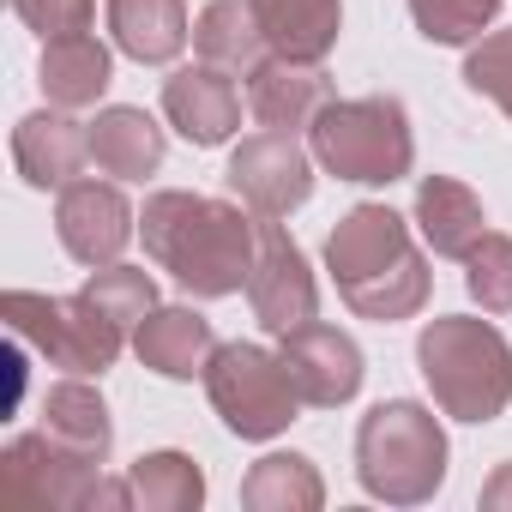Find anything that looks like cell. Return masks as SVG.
<instances>
[{
    "label": "cell",
    "mask_w": 512,
    "mask_h": 512,
    "mask_svg": "<svg viewBox=\"0 0 512 512\" xmlns=\"http://www.w3.org/2000/svg\"><path fill=\"white\" fill-rule=\"evenodd\" d=\"M139 235H145V253L193 296L217 302V296H235L260 260V217L247 205H223V199H205V193H151L145 211H139Z\"/></svg>",
    "instance_id": "6da1fadb"
},
{
    "label": "cell",
    "mask_w": 512,
    "mask_h": 512,
    "mask_svg": "<svg viewBox=\"0 0 512 512\" xmlns=\"http://www.w3.org/2000/svg\"><path fill=\"white\" fill-rule=\"evenodd\" d=\"M416 362H422L434 404L458 422H494L512 398V350L488 320L446 314V320L422 326Z\"/></svg>",
    "instance_id": "7a4b0ae2"
},
{
    "label": "cell",
    "mask_w": 512,
    "mask_h": 512,
    "mask_svg": "<svg viewBox=\"0 0 512 512\" xmlns=\"http://www.w3.org/2000/svg\"><path fill=\"white\" fill-rule=\"evenodd\" d=\"M356 476L386 506H422L446 482V428L434 410L410 398L374 404L356 428Z\"/></svg>",
    "instance_id": "3957f363"
},
{
    "label": "cell",
    "mask_w": 512,
    "mask_h": 512,
    "mask_svg": "<svg viewBox=\"0 0 512 512\" xmlns=\"http://www.w3.org/2000/svg\"><path fill=\"white\" fill-rule=\"evenodd\" d=\"M314 139V163L338 181H362V187H392L410 175L416 163V139H410V115L398 97H350V103H326L308 127Z\"/></svg>",
    "instance_id": "277c9868"
},
{
    "label": "cell",
    "mask_w": 512,
    "mask_h": 512,
    "mask_svg": "<svg viewBox=\"0 0 512 512\" xmlns=\"http://www.w3.org/2000/svg\"><path fill=\"white\" fill-rule=\"evenodd\" d=\"M0 320L19 344H31L49 368H73V374H103L115 368L127 332L79 290V296H31V290H7L0 296Z\"/></svg>",
    "instance_id": "5b68a950"
},
{
    "label": "cell",
    "mask_w": 512,
    "mask_h": 512,
    "mask_svg": "<svg viewBox=\"0 0 512 512\" xmlns=\"http://www.w3.org/2000/svg\"><path fill=\"white\" fill-rule=\"evenodd\" d=\"M205 392H211V410L223 416V428L241 440H272L302 410V392H296L284 356H272L266 344H217L205 362Z\"/></svg>",
    "instance_id": "8992f818"
},
{
    "label": "cell",
    "mask_w": 512,
    "mask_h": 512,
    "mask_svg": "<svg viewBox=\"0 0 512 512\" xmlns=\"http://www.w3.org/2000/svg\"><path fill=\"white\" fill-rule=\"evenodd\" d=\"M97 482V464L73 458L49 434H19L0 452V512H85Z\"/></svg>",
    "instance_id": "52a82bcc"
},
{
    "label": "cell",
    "mask_w": 512,
    "mask_h": 512,
    "mask_svg": "<svg viewBox=\"0 0 512 512\" xmlns=\"http://www.w3.org/2000/svg\"><path fill=\"white\" fill-rule=\"evenodd\" d=\"M229 193L253 211V217H290L308 193H314V157L296 145V133H253L235 145L229 157Z\"/></svg>",
    "instance_id": "ba28073f"
},
{
    "label": "cell",
    "mask_w": 512,
    "mask_h": 512,
    "mask_svg": "<svg viewBox=\"0 0 512 512\" xmlns=\"http://www.w3.org/2000/svg\"><path fill=\"white\" fill-rule=\"evenodd\" d=\"M247 302H253V320L266 332H296L314 320L320 308V290H314V272L302 260V247L284 235L278 217H260V260L247 272Z\"/></svg>",
    "instance_id": "9c48e42d"
},
{
    "label": "cell",
    "mask_w": 512,
    "mask_h": 512,
    "mask_svg": "<svg viewBox=\"0 0 512 512\" xmlns=\"http://www.w3.org/2000/svg\"><path fill=\"white\" fill-rule=\"evenodd\" d=\"M410 223L392 205H356L338 217V229L326 235V272L338 278V290H356L380 272H392L398 260H410Z\"/></svg>",
    "instance_id": "30bf717a"
},
{
    "label": "cell",
    "mask_w": 512,
    "mask_h": 512,
    "mask_svg": "<svg viewBox=\"0 0 512 512\" xmlns=\"http://www.w3.org/2000/svg\"><path fill=\"white\" fill-rule=\"evenodd\" d=\"M55 229H61V247L73 253V260L97 272V266H115L121 247L133 241V211H127L121 187H109V181H73V187H61Z\"/></svg>",
    "instance_id": "8fae6325"
},
{
    "label": "cell",
    "mask_w": 512,
    "mask_h": 512,
    "mask_svg": "<svg viewBox=\"0 0 512 512\" xmlns=\"http://www.w3.org/2000/svg\"><path fill=\"white\" fill-rule=\"evenodd\" d=\"M278 356H284V368H290L302 404L332 410V404H350V398L362 392V350H356V338H344L338 326L308 320V326L284 332V350H278Z\"/></svg>",
    "instance_id": "7c38bea8"
},
{
    "label": "cell",
    "mask_w": 512,
    "mask_h": 512,
    "mask_svg": "<svg viewBox=\"0 0 512 512\" xmlns=\"http://www.w3.org/2000/svg\"><path fill=\"white\" fill-rule=\"evenodd\" d=\"M13 163L31 187H73L91 163V121H73V109H37L13 127Z\"/></svg>",
    "instance_id": "4fadbf2b"
},
{
    "label": "cell",
    "mask_w": 512,
    "mask_h": 512,
    "mask_svg": "<svg viewBox=\"0 0 512 512\" xmlns=\"http://www.w3.org/2000/svg\"><path fill=\"white\" fill-rule=\"evenodd\" d=\"M163 115L169 127L187 139V145H223L235 127H241V91H235V73L199 61V67H181L169 85H163Z\"/></svg>",
    "instance_id": "5bb4252c"
},
{
    "label": "cell",
    "mask_w": 512,
    "mask_h": 512,
    "mask_svg": "<svg viewBox=\"0 0 512 512\" xmlns=\"http://www.w3.org/2000/svg\"><path fill=\"white\" fill-rule=\"evenodd\" d=\"M332 103V79L320 73V61H284V55H266L260 67L247 73V109L260 127L272 133H296V127H314V115Z\"/></svg>",
    "instance_id": "9a60e30c"
},
{
    "label": "cell",
    "mask_w": 512,
    "mask_h": 512,
    "mask_svg": "<svg viewBox=\"0 0 512 512\" xmlns=\"http://www.w3.org/2000/svg\"><path fill=\"white\" fill-rule=\"evenodd\" d=\"M133 350H139V362H145L151 374H163V380H193V374H205L217 338H211V320H199L193 308H151L145 326L133 332Z\"/></svg>",
    "instance_id": "2e32d148"
},
{
    "label": "cell",
    "mask_w": 512,
    "mask_h": 512,
    "mask_svg": "<svg viewBox=\"0 0 512 512\" xmlns=\"http://www.w3.org/2000/svg\"><path fill=\"white\" fill-rule=\"evenodd\" d=\"M416 223H422V241L440 253V260H464V253L488 235L482 199L452 175H428L416 187Z\"/></svg>",
    "instance_id": "e0dca14e"
},
{
    "label": "cell",
    "mask_w": 512,
    "mask_h": 512,
    "mask_svg": "<svg viewBox=\"0 0 512 512\" xmlns=\"http://www.w3.org/2000/svg\"><path fill=\"white\" fill-rule=\"evenodd\" d=\"M109 31H115V49L133 55L139 67L175 61L193 37L181 0H109Z\"/></svg>",
    "instance_id": "ac0fdd59"
},
{
    "label": "cell",
    "mask_w": 512,
    "mask_h": 512,
    "mask_svg": "<svg viewBox=\"0 0 512 512\" xmlns=\"http://www.w3.org/2000/svg\"><path fill=\"white\" fill-rule=\"evenodd\" d=\"M272 55L284 61H326L344 31V0H253Z\"/></svg>",
    "instance_id": "d6986e66"
},
{
    "label": "cell",
    "mask_w": 512,
    "mask_h": 512,
    "mask_svg": "<svg viewBox=\"0 0 512 512\" xmlns=\"http://www.w3.org/2000/svg\"><path fill=\"white\" fill-rule=\"evenodd\" d=\"M91 163L115 181H145L157 163H163V127L145 115V109H103L91 121Z\"/></svg>",
    "instance_id": "ffe728a7"
},
{
    "label": "cell",
    "mask_w": 512,
    "mask_h": 512,
    "mask_svg": "<svg viewBox=\"0 0 512 512\" xmlns=\"http://www.w3.org/2000/svg\"><path fill=\"white\" fill-rule=\"evenodd\" d=\"M193 49H199V61H211V67H223L235 79L253 73V67L272 55L253 0H211V7L193 19Z\"/></svg>",
    "instance_id": "44dd1931"
},
{
    "label": "cell",
    "mask_w": 512,
    "mask_h": 512,
    "mask_svg": "<svg viewBox=\"0 0 512 512\" xmlns=\"http://www.w3.org/2000/svg\"><path fill=\"white\" fill-rule=\"evenodd\" d=\"M43 434H49L55 446H67L73 458L103 464V458H109V440H115V428H109V404L97 398V386H85V380H61V386L43 392Z\"/></svg>",
    "instance_id": "7402d4cb"
},
{
    "label": "cell",
    "mask_w": 512,
    "mask_h": 512,
    "mask_svg": "<svg viewBox=\"0 0 512 512\" xmlns=\"http://www.w3.org/2000/svg\"><path fill=\"white\" fill-rule=\"evenodd\" d=\"M109 73H115V61L91 31L43 43V91L55 109H91L109 91Z\"/></svg>",
    "instance_id": "603a6c76"
},
{
    "label": "cell",
    "mask_w": 512,
    "mask_h": 512,
    "mask_svg": "<svg viewBox=\"0 0 512 512\" xmlns=\"http://www.w3.org/2000/svg\"><path fill=\"white\" fill-rule=\"evenodd\" d=\"M241 500L253 512H314L326 500V482H320V470L302 452H272V458H260L247 470Z\"/></svg>",
    "instance_id": "cb8c5ba5"
},
{
    "label": "cell",
    "mask_w": 512,
    "mask_h": 512,
    "mask_svg": "<svg viewBox=\"0 0 512 512\" xmlns=\"http://www.w3.org/2000/svg\"><path fill=\"white\" fill-rule=\"evenodd\" d=\"M127 488H133V506L139 512H193L205 500V476L187 452H151L127 470Z\"/></svg>",
    "instance_id": "d4e9b609"
},
{
    "label": "cell",
    "mask_w": 512,
    "mask_h": 512,
    "mask_svg": "<svg viewBox=\"0 0 512 512\" xmlns=\"http://www.w3.org/2000/svg\"><path fill=\"white\" fill-rule=\"evenodd\" d=\"M344 302H350V314H362V320H386V326L422 314V302H428V266H422V253H410V260H398L392 272H380V278L344 290Z\"/></svg>",
    "instance_id": "484cf974"
},
{
    "label": "cell",
    "mask_w": 512,
    "mask_h": 512,
    "mask_svg": "<svg viewBox=\"0 0 512 512\" xmlns=\"http://www.w3.org/2000/svg\"><path fill=\"white\" fill-rule=\"evenodd\" d=\"M85 296L121 326V332H139L145 326V314L157 308V284H151V272L145 266H97L91 272V284H85Z\"/></svg>",
    "instance_id": "4316f807"
},
{
    "label": "cell",
    "mask_w": 512,
    "mask_h": 512,
    "mask_svg": "<svg viewBox=\"0 0 512 512\" xmlns=\"http://www.w3.org/2000/svg\"><path fill=\"white\" fill-rule=\"evenodd\" d=\"M464 290L482 302V314H512V235H482L464 253Z\"/></svg>",
    "instance_id": "83f0119b"
},
{
    "label": "cell",
    "mask_w": 512,
    "mask_h": 512,
    "mask_svg": "<svg viewBox=\"0 0 512 512\" xmlns=\"http://www.w3.org/2000/svg\"><path fill=\"white\" fill-rule=\"evenodd\" d=\"M500 0H410V19L428 43H482Z\"/></svg>",
    "instance_id": "f1b7e54d"
},
{
    "label": "cell",
    "mask_w": 512,
    "mask_h": 512,
    "mask_svg": "<svg viewBox=\"0 0 512 512\" xmlns=\"http://www.w3.org/2000/svg\"><path fill=\"white\" fill-rule=\"evenodd\" d=\"M464 85L482 91V97H494L512 115V31H494V37H482L464 55Z\"/></svg>",
    "instance_id": "f546056e"
},
{
    "label": "cell",
    "mask_w": 512,
    "mask_h": 512,
    "mask_svg": "<svg viewBox=\"0 0 512 512\" xmlns=\"http://www.w3.org/2000/svg\"><path fill=\"white\" fill-rule=\"evenodd\" d=\"M13 13H19L43 43H55V37H79V31H91L97 0H13Z\"/></svg>",
    "instance_id": "4dcf8cb0"
},
{
    "label": "cell",
    "mask_w": 512,
    "mask_h": 512,
    "mask_svg": "<svg viewBox=\"0 0 512 512\" xmlns=\"http://www.w3.org/2000/svg\"><path fill=\"white\" fill-rule=\"evenodd\" d=\"M482 506H488V512H512V464H500V470L482 482Z\"/></svg>",
    "instance_id": "1f68e13d"
}]
</instances>
